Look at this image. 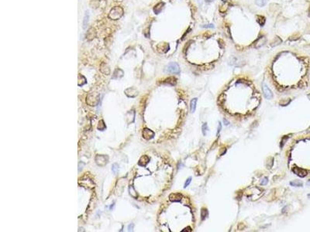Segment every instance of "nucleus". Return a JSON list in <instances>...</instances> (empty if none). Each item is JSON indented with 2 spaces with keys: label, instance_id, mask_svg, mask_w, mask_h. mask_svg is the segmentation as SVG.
<instances>
[{
  "label": "nucleus",
  "instance_id": "1",
  "mask_svg": "<svg viewBox=\"0 0 310 232\" xmlns=\"http://www.w3.org/2000/svg\"><path fill=\"white\" fill-rule=\"evenodd\" d=\"M123 9H122L121 7L116 6V7H114L111 11H110L109 16L110 19L116 20V19H120V18L123 16Z\"/></svg>",
  "mask_w": 310,
  "mask_h": 232
},
{
  "label": "nucleus",
  "instance_id": "2",
  "mask_svg": "<svg viewBox=\"0 0 310 232\" xmlns=\"http://www.w3.org/2000/svg\"><path fill=\"white\" fill-rule=\"evenodd\" d=\"M165 71L168 73L173 74H179L180 73V67L178 63H170L165 68Z\"/></svg>",
  "mask_w": 310,
  "mask_h": 232
},
{
  "label": "nucleus",
  "instance_id": "3",
  "mask_svg": "<svg viewBox=\"0 0 310 232\" xmlns=\"http://www.w3.org/2000/svg\"><path fill=\"white\" fill-rule=\"evenodd\" d=\"M109 157L105 155H97L96 156V164L99 166H104L108 163Z\"/></svg>",
  "mask_w": 310,
  "mask_h": 232
},
{
  "label": "nucleus",
  "instance_id": "4",
  "mask_svg": "<svg viewBox=\"0 0 310 232\" xmlns=\"http://www.w3.org/2000/svg\"><path fill=\"white\" fill-rule=\"evenodd\" d=\"M99 102V97L98 95H93V97L90 98L89 97H87L86 103L88 104L90 106H96Z\"/></svg>",
  "mask_w": 310,
  "mask_h": 232
},
{
  "label": "nucleus",
  "instance_id": "5",
  "mask_svg": "<svg viewBox=\"0 0 310 232\" xmlns=\"http://www.w3.org/2000/svg\"><path fill=\"white\" fill-rule=\"evenodd\" d=\"M262 86H263L262 87H263V91H264V95L265 98H266L267 99L272 98H273V94H272L271 91L268 88V87L264 83L262 84Z\"/></svg>",
  "mask_w": 310,
  "mask_h": 232
},
{
  "label": "nucleus",
  "instance_id": "6",
  "mask_svg": "<svg viewBox=\"0 0 310 232\" xmlns=\"http://www.w3.org/2000/svg\"><path fill=\"white\" fill-rule=\"evenodd\" d=\"M142 135L145 139L149 140V139H150V138H152L153 137L154 133H153V132H152L149 128H144L143 130V132H142Z\"/></svg>",
  "mask_w": 310,
  "mask_h": 232
},
{
  "label": "nucleus",
  "instance_id": "7",
  "mask_svg": "<svg viewBox=\"0 0 310 232\" xmlns=\"http://www.w3.org/2000/svg\"><path fill=\"white\" fill-rule=\"evenodd\" d=\"M292 171L294 172V173H295L297 176H300V177H305L307 175V171L304 169L299 168V167H294L292 169Z\"/></svg>",
  "mask_w": 310,
  "mask_h": 232
},
{
  "label": "nucleus",
  "instance_id": "8",
  "mask_svg": "<svg viewBox=\"0 0 310 232\" xmlns=\"http://www.w3.org/2000/svg\"><path fill=\"white\" fill-rule=\"evenodd\" d=\"M182 198V195L179 194H172L169 196V199L171 201L175 202V201H179Z\"/></svg>",
  "mask_w": 310,
  "mask_h": 232
},
{
  "label": "nucleus",
  "instance_id": "9",
  "mask_svg": "<svg viewBox=\"0 0 310 232\" xmlns=\"http://www.w3.org/2000/svg\"><path fill=\"white\" fill-rule=\"evenodd\" d=\"M163 83L166 84H169V85H175L176 83H177V80H176L175 78L171 77V78H168L165 79Z\"/></svg>",
  "mask_w": 310,
  "mask_h": 232
},
{
  "label": "nucleus",
  "instance_id": "10",
  "mask_svg": "<svg viewBox=\"0 0 310 232\" xmlns=\"http://www.w3.org/2000/svg\"><path fill=\"white\" fill-rule=\"evenodd\" d=\"M163 8H164V3H160L157 4L156 6H154V8H153V12H154V13H156V14L160 13V12H161V10L163 9Z\"/></svg>",
  "mask_w": 310,
  "mask_h": 232
},
{
  "label": "nucleus",
  "instance_id": "11",
  "mask_svg": "<svg viewBox=\"0 0 310 232\" xmlns=\"http://www.w3.org/2000/svg\"><path fill=\"white\" fill-rule=\"evenodd\" d=\"M265 41H266V39H265V37L260 36V37L255 42V43H256V47H260V46L264 45V43H265Z\"/></svg>",
  "mask_w": 310,
  "mask_h": 232
},
{
  "label": "nucleus",
  "instance_id": "12",
  "mask_svg": "<svg viewBox=\"0 0 310 232\" xmlns=\"http://www.w3.org/2000/svg\"><path fill=\"white\" fill-rule=\"evenodd\" d=\"M88 19H89V14H88V12H86L85 14V16H84V20H83V28L84 29H85L88 25Z\"/></svg>",
  "mask_w": 310,
  "mask_h": 232
},
{
  "label": "nucleus",
  "instance_id": "13",
  "mask_svg": "<svg viewBox=\"0 0 310 232\" xmlns=\"http://www.w3.org/2000/svg\"><path fill=\"white\" fill-rule=\"evenodd\" d=\"M257 22L259 23L260 26H264L265 22H266V19H265V18L264 16H257Z\"/></svg>",
  "mask_w": 310,
  "mask_h": 232
},
{
  "label": "nucleus",
  "instance_id": "14",
  "mask_svg": "<svg viewBox=\"0 0 310 232\" xmlns=\"http://www.w3.org/2000/svg\"><path fill=\"white\" fill-rule=\"evenodd\" d=\"M196 104H197V98H194L191 101V105H190V108H191V111L194 112L195 111L196 108Z\"/></svg>",
  "mask_w": 310,
  "mask_h": 232
},
{
  "label": "nucleus",
  "instance_id": "15",
  "mask_svg": "<svg viewBox=\"0 0 310 232\" xmlns=\"http://www.w3.org/2000/svg\"><path fill=\"white\" fill-rule=\"evenodd\" d=\"M290 184L293 187H302V182H301L300 180H295V181H292L290 183Z\"/></svg>",
  "mask_w": 310,
  "mask_h": 232
},
{
  "label": "nucleus",
  "instance_id": "16",
  "mask_svg": "<svg viewBox=\"0 0 310 232\" xmlns=\"http://www.w3.org/2000/svg\"><path fill=\"white\" fill-rule=\"evenodd\" d=\"M255 3H256V4L257 6H259L260 7H263V6H264L265 5H266L267 0H256Z\"/></svg>",
  "mask_w": 310,
  "mask_h": 232
},
{
  "label": "nucleus",
  "instance_id": "17",
  "mask_svg": "<svg viewBox=\"0 0 310 232\" xmlns=\"http://www.w3.org/2000/svg\"><path fill=\"white\" fill-rule=\"evenodd\" d=\"M105 128V125L104 124V121L103 120H100L99 122V125H98V129L102 131Z\"/></svg>",
  "mask_w": 310,
  "mask_h": 232
},
{
  "label": "nucleus",
  "instance_id": "18",
  "mask_svg": "<svg viewBox=\"0 0 310 232\" xmlns=\"http://www.w3.org/2000/svg\"><path fill=\"white\" fill-rule=\"evenodd\" d=\"M112 171L114 174H116L119 171V165L117 163H114L112 166Z\"/></svg>",
  "mask_w": 310,
  "mask_h": 232
},
{
  "label": "nucleus",
  "instance_id": "19",
  "mask_svg": "<svg viewBox=\"0 0 310 232\" xmlns=\"http://www.w3.org/2000/svg\"><path fill=\"white\" fill-rule=\"evenodd\" d=\"M227 8H228L227 4H226V3H223V5H221V6H220V7H219V10H220V12H226V11Z\"/></svg>",
  "mask_w": 310,
  "mask_h": 232
},
{
  "label": "nucleus",
  "instance_id": "20",
  "mask_svg": "<svg viewBox=\"0 0 310 232\" xmlns=\"http://www.w3.org/2000/svg\"><path fill=\"white\" fill-rule=\"evenodd\" d=\"M129 194H130L133 197H135V198L137 197V193L135 192L134 189L133 188V187H129Z\"/></svg>",
  "mask_w": 310,
  "mask_h": 232
},
{
  "label": "nucleus",
  "instance_id": "21",
  "mask_svg": "<svg viewBox=\"0 0 310 232\" xmlns=\"http://www.w3.org/2000/svg\"><path fill=\"white\" fill-rule=\"evenodd\" d=\"M202 133H203V135H206V132H207V130H208V125H207L206 123H204V124H203V125H202Z\"/></svg>",
  "mask_w": 310,
  "mask_h": 232
},
{
  "label": "nucleus",
  "instance_id": "22",
  "mask_svg": "<svg viewBox=\"0 0 310 232\" xmlns=\"http://www.w3.org/2000/svg\"><path fill=\"white\" fill-rule=\"evenodd\" d=\"M201 215H202V219L204 220L205 217L207 216V210H204V209H202V211L201 212Z\"/></svg>",
  "mask_w": 310,
  "mask_h": 232
},
{
  "label": "nucleus",
  "instance_id": "23",
  "mask_svg": "<svg viewBox=\"0 0 310 232\" xmlns=\"http://www.w3.org/2000/svg\"><path fill=\"white\" fill-rule=\"evenodd\" d=\"M191 181H192V178H191V177H189V178H188V179L185 181V186H184V187H185V188H186V187H188V186L190 184Z\"/></svg>",
  "mask_w": 310,
  "mask_h": 232
},
{
  "label": "nucleus",
  "instance_id": "24",
  "mask_svg": "<svg viewBox=\"0 0 310 232\" xmlns=\"http://www.w3.org/2000/svg\"><path fill=\"white\" fill-rule=\"evenodd\" d=\"M268 178H266L265 177L264 179H262V181H261V184L262 185H266L267 183H268Z\"/></svg>",
  "mask_w": 310,
  "mask_h": 232
},
{
  "label": "nucleus",
  "instance_id": "25",
  "mask_svg": "<svg viewBox=\"0 0 310 232\" xmlns=\"http://www.w3.org/2000/svg\"><path fill=\"white\" fill-rule=\"evenodd\" d=\"M134 224H130L128 226V231H132L133 229H134Z\"/></svg>",
  "mask_w": 310,
  "mask_h": 232
},
{
  "label": "nucleus",
  "instance_id": "26",
  "mask_svg": "<svg viewBox=\"0 0 310 232\" xmlns=\"http://www.w3.org/2000/svg\"><path fill=\"white\" fill-rule=\"evenodd\" d=\"M221 129H222V125H221V123H219V127H218L217 133H216V135H219V133L220 132Z\"/></svg>",
  "mask_w": 310,
  "mask_h": 232
},
{
  "label": "nucleus",
  "instance_id": "27",
  "mask_svg": "<svg viewBox=\"0 0 310 232\" xmlns=\"http://www.w3.org/2000/svg\"><path fill=\"white\" fill-rule=\"evenodd\" d=\"M203 27H206V28H212V27H214V26H213V24H209V25H207V26H203Z\"/></svg>",
  "mask_w": 310,
  "mask_h": 232
},
{
  "label": "nucleus",
  "instance_id": "28",
  "mask_svg": "<svg viewBox=\"0 0 310 232\" xmlns=\"http://www.w3.org/2000/svg\"><path fill=\"white\" fill-rule=\"evenodd\" d=\"M223 122H224V123H226V125H228L230 124V122H228V121H227L226 119H223Z\"/></svg>",
  "mask_w": 310,
  "mask_h": 232
},
{
  "label": "nucleus",
  "instance_id": "29",
  "mask_svg": "<svg viewBox=\"0 0 310 232\" xmlns=\"http://www.w3.org/2000/svg\"><path fill=\"white\" fill-rule=\"evenodd\" d=\"M213 1V0H206V2H207V3H212Z\"/></svg>",
  "mask_w": 310,
  "mask_h": 232
},
{
  "label": "nucleus",
  "instance_id": "30",
  "mask_svg": "<svg viewBox=\"0 0 310 232\" xmlns=\"http://www.w3.org/2000/svg\"><path fill=\"white\" fill-rule=\"evenodd\" d=\"M308 16L310 17V7L308 8Z\"/></svg>",
  "mask_w": 310,
  "mask_h": 232
},
{
  "label": "nucleus",
  "instance_id": "31",
  "mask_svg": "<svg viewBox=\"0 0 310 232\" xmlns=\"http://www.w3.org/2000/svg\"><path fill=\"white\" fill-rule=\"evenodd\" d=\"M307 184H308V185H309V184H310V179H309V180H308V183H307Z\"/></svg>",
  "mask_w": 310,
  "mask_h": 232
},
{
  "label": "nucleus",
  "instance_id": "32",
  "mask_svg": "<svg viewBox=\"0 0 310 232\" xmlns=\"http://www.w3.org/2000/svg\"><path fill=\"white\" fill-rule=\"evenodd\" d=\"M309 196H310V194H309Z\"/></svg>",
  "mask_w": 310,
  "mask_h": 232
}]
</instances>
